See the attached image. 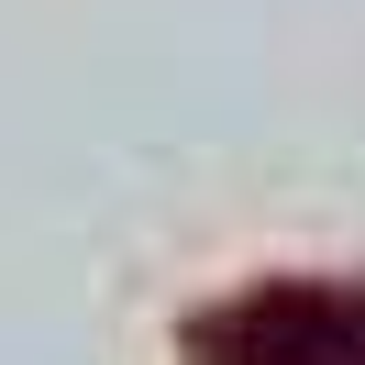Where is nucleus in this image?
<instances>
[{
    "instance_id": "obj_1",
    "label": "nucleus",
    "mask_w": 365,
    "mask_h": 365,
    "mask_svg": "<svg viewBox=\"0 0 365 365\" xmlns=\"http://www.w3.org/2000/svg\"><path fill=\"white\" fill-rule=\"evenodd\" d=\"M222 365H365V288H266L210 332Z\"/></svg>"
}]
</instances>
